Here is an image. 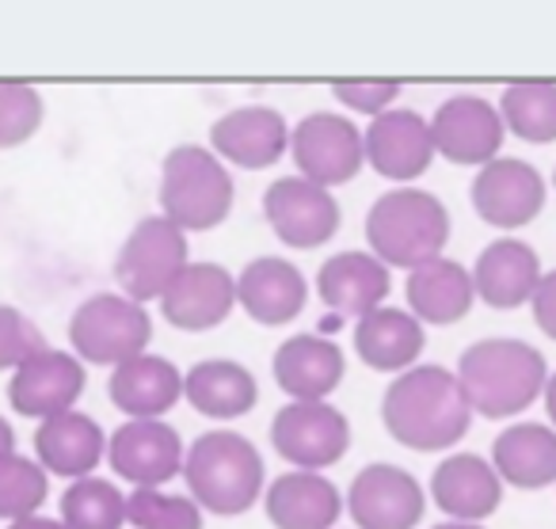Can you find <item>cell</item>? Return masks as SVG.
I'll return each instance as SVG.
<instances>
[{"mask_svg": "<svg viewBox=\"0 0 556 529\" xmlns=\"http://www.w3.org/2000/svg\"><path fill=\"white\" fill-rule=\"evenodd\" d=\"M381 423L404 450H454L472 427V407L462 381L446 366H412L381 392Z\"/></svg>", "mask_w": 556, "mask_h": 529, "instance_id": "obj_1", "label": "cell"}, {"mask_svg": "<svg viewBox=\"0 0 556 529\" xmlns=\"http://www.w3.org/2000/svg\"><path fill=\"white\" fill-rule=\"evenodd\" d=\"M187 495L202 506V514L214 518H240L255 503H263L267 491V465L252 438L240 430H206L194 442H187L184 461Z\"/></svg>", "mask_w": 556, "mask_h": 529, "instance_id": "obj_2", "label": "cell"}, {"mask_svg": "<svg viewBox=\"0 0 556 529\" xmlns=\"http://www.w3.org/2000/svg\"><path fill=\"white\" fill-rule=\"evenodd\" d=\"M457 381L469 396L472 415L484 419H510L522 415L538 396H545L548 366L545 354L526 339H477L457 358Z\"/></svg>", "mask_w": 556, "mask_h": 529, "instance_id": "obj_3", "label": "cell"}, {"mask_svg": "<svg viewBox=\"0 0 556 529\" xmlns=\"http://www.w3.org/2000/svg\"><path fill=\"white\" fill-rule=\"evenodd\" d=\"M366 244L389 270H416L450 244V210L424 187H393L366 210Z\"/></svg>", "mask_w": 556, "mask_h": 529, "instance_id": "obj_4", "label": "cell"}, {"mask_svg": "<svg viewBox=\"0 0 556 529\" xmlns=\"http://www.w3.org/2000/svg\"><path fill=\"white\" fill-rule=\"evenodd\" d=\"M156 202H161V214L184 232H210L232 214L237 184L229 164L214 149L184 141L164 156Z\"/></svg>", "mask_w": 556, "mask_h": 529, "instance_id": "obj_5", "label": "cell"}, {"mask_svg": "<svg viewBox=\"0 0 556 529\" xmlns=\"http://www.w3.org/2000/svg\"><path fill=\"white\" fill-rule=\"evenodd\" d=\"M153 343V316L141 301L115 293H92L70 316V347L88 366H123Z\"/></svg>", "mask_w": 556, "mask_h": 529, "instance_id": "obj_6", "label": "cell"}, {"mask_svg": "<svg viewBox=\"0 0 556 529\" xmlns=\"http://www.w3.org/2000/svg\"><path fill=\"white\" fill-rule=\"evenodd\" d=\"M191 263V244L179 225H172L164 214H149L126 232L123 248L115 255V278L118 290L126 298L141 301H161L172 290L179 275Z\"/></svg>", "mask_w": 556, "mask_h": 529, "instance_id": "obj_7", "label": "cell"}, {"mask_svg": "<svg viewBox=\"0 0 556 529\" xmlns=\"http://www.w3.org/2000/svg\"><path fill=\"white\" fill-rule=\"evenodd\" d=\"M270 445L290 468L328 473L351 450V419L332 400H290L270 419Z\"/></svg>", "mask_w": 556, "mask_h": 529, "instance_id": "obj_8", "label": "cell"}, {"mask_svg": "<svg viewBox=\"0 0 556 529\" xmlns=\"http://www.w3.org/2000/svg\"><path fill=\"white\" fill-rule=\"evenodd\" d=\"M290 156L298 176L336 191L351 184L366 164L363 126L343 111H309L290 130Z\"/></svg>", "mask_w": 556, "mask_h": 529, "instance_id": "obj_9", "label": "cell"}, {"mask_svg": "<svg viewBox=\"0 0 556 529\" xmlns=\"http://www.w3.org/2000/svg\"><path fill=\"white\" fill-rule=\"evenodd\" d=\"M263 222L287 248L313 252L340 232L343 210L328 187L309 184L294 172V176L270 179V187L263 191Z\"/></svg>", "mask_w": 556, "mask_h": 529, "instance_id": "obj_10", "label": "cell"}, {"mask_svg": "<svg viewBox=\"0 0 556 529\" xmlns=\"http://www.w3.org/2000/svg\"><path fill=\"white\" fill-rule=\"evenodd\" d=\"M108 461L130 488H168L184 476L187 442L168 419H126L108 438Z\"/></svg>", "mask_w": 556, "mask_h": 529, "instance_id": "obj_11", "label": "cell"}, {"mask_svg": "<svg viewBox=\"0 0 556 529\" xmlns=\"http://www.w3.org/2000/svg\"><path fill=\"white\" fill-rule=\"evenodd\" d=\"M343 499L358 529H416L427 511L424 483L393 461L358 468Z\"/></svg>", "mask_w": 556, "mask_h": 529, "instance_id": "obj_12", "label": "cell"}, {"mask_svg": "<svg viewBox=\"0 0 556 529\" xmlns=\"http://www.w3.org/2000/svg\"><path fill=\"white\" fill-rule=\"evenodd\" d=\"M431 138H434V153L446 156L450 164L484 168V164H492L500 156L507 126H503L500 108L488 103L484 96L457 92L434 108Z\"/></svg>", "mask_w": 556, "mask_h": 529, "instance_id": "obj_13", "label": "cell"}, {"mask_svg": "<svg viewBox=\"0 0 556 529\" xmlns=\"http://www.w3.org/2000/svg\"><path fill=\"white\" fill-rule=\"evenodd\" d=\"M469 202L480 222L492 229H522L545 206V179L533 164L518 161V156H495L472 176Z\"/></svg>", "mask_w": 556, "mask_h": 529, "instance_id": "obj_14", "label": "cell"}, {"mask_svg": "<svg viewBox=\"0 0 556 529\" xmlns=\"http://www.w3.org/2000/svg\"><path fill=\"white\" fill-rule=\"evenodd\" d=\"M290 130L287 115L267 103H244L214 118L210 126V149L225 164L244 172H263L278 164L290 153Z\"/></svg>", "mask_w": 556, "mask_h": 529, "instance_id": "obj_15", "label": "cell"}, {"mask_svg": "<svg viewBox=\"0 0 556 529\" xmlns=\"http://www.w3.org/2000/svg\"><path fill=\"white\" fill-rule=\"evenodd\" d=\"M80 396H85V362L73 351H58V347L31 354L9 381L12 412L35 423L77 412Z\"/></svg>", "mask_w": 556, "mask_h": 529, "instance_id": "obj_16", "label": "cell"}, {"mask_svg": "<svg viewBox=\"0 0 556 529\" xmlns=\"http://www.w3.org/2000/svg\"><path fill=\"white\" fill-rule=\"evenodd\" d=\"M156 305L176 331H187V336L214 331L237 308V275L214 260L187 263V270L172 282V290Z\"/></svg>", "mask_w": 556, "mask_h": 529, "instance_id": "obj_17", "label": "cell"}, {"mask_svg": "<svg viewBox=\"0 0 556 529\" xmlns=\"http://www.w3.org/2000/svg\"><path fill=\"white\" fill-rule=\"evenodd\" d=\"M363 141L366 164L381 179H393L401 187H412V179L424 176L434 156H439L431 138V118L408 108H393L386 115L370 118V126L363 130Z\"/></svg>", "mask_w": 556, "mask_h": 529, "instance_id": "obj_18", "label": "cell"}, {"mask_svg": "<svg viewBox=\"0 0 556 529\" xmlns=\"http://www.w3.org/2000/svg\"><path fill=\"white\" fill-rule=\"evenodd\" d=\"M389 286H393V270L370 252V248H348L336 252L332 260L320 263L317 270V298L325 301L328 316L343 324H358L370 316L374 308L386 305Z\"/></svg>", "mask_w": 556, "mask_h": 529, "instance_id": "obj_19", "label": "cell"}, {"mask_svg": "<svg viewBox=\"0 0 556 529\" xmlns=\"http://www.w3.org/2000/svg\"><path fill=\"white\" fill-rule=\"evenodd\" d=\"M237 305L260 328L294 324L309 305V278L282 255H255L237 275Z\"/></svg>", "mask_w": 556, "mask_h": 529, "instance_id": "obj_20", "label": "cell"}, {"mask_svg": "<svg viewBox=\"0 0 556 529\" xmlns=\"http://www.w3.org/2000/svg\"><path fill=\"white\" fill-rule=\"evenodd\" d=\"M343 506L348 499L332 476L302 468L278 473L263 491V514L275 529H336Z\"/></svg>", "mask_w": 556, "mask_h": 529, "instance_id": "obj_21", "label": "cell"}, {"mask_svg": "<svg viewBox=\"0 0 556 529\" xmlns=\"http://www.w3.org/2000/svg\"><path fill=\"white\" fill-rule=\"evenodd\" d=\"M431 499L450 521L480 526L503 503V480L495 465L480 453H450L431 473Z\"/></svg>", "mask_w": 556, "mask_h": 529, "instance_id": "obj_22", "label": "cell"}, {"mask_svg": "<svg viewBox=\"0 0 556 529\" xmlns=\"http://www.w3.org/2000/svg\"><path fill=\"white\" fill-rule=\"evenodd\" d=\"M270 369H275V385L290 400H328L348 377V354L336 339L302 331L278 347Z\"/></svg>", "mask_w": 556, "mask_h": 529, "instance_id": "obj_23", "label": "cell"}, {"mask_svg": "<svg viewBox=\"0 0 556 529\" xmlns=\"http://www.w3.org/2000/svg\"><path fill=\"white\" fill-rule=\"evenodd\" d=\"M108 396L126 419H164L184 400V369L164 354H138L111 369Z\"/></svg>", "mask_w": 556, "mask_h": 529, "instance_id": "obj_24", "label": "cell"}, {"mask_svg": "<svg viewBox=\"0 0 556 529\" xmlns=\"http://www.w3.org/2000/svg\"><path fill=\"white\" fill-rule=\"evenodd\" d=\"M541 260L526 240L518 237H500L477 255L472 263V286H477V301H484L488 308H510L533 301L541 286Z\"/></svg>", "mask_w": 556, "mask_h": 529, "instance_id": "obj_25", "label": "cell"}, {"mask_svg": "<svg viewBox=\"0 0 556 529\" xmlns=\"http://www.w3.org/2000/svg\"><path fill=\"white\" fill-rule=\"evenodd\" d=\"M108 438L111 434H103V427L88 412L54 415L35 430V461L50 476H62L70 483L85 480L108 457Z\"/></svg>", "mask_w": 556, "mask_h": 529, "instance_id": "obj_26", "label": "cell"}, {"mask_svg": "<svg viewBox=\"0 0 556 529\" xmlns=\"http://www.w3.org/2000/svg\"><path fill=\"white\" fill-rule=\"evenodd\" d=\"M404 298H408V313L424 328L427 324L446 328V324H457L462 316H469V308L477 305V286H472V270L465 263L439 255V260L408 270Z\"/></svg>", "mask_w": 556, "mask_h": 529, "instance_id": "obj_27", "label": "cell"}, {"mask_svg": "<svg viewBox=\"0 0 556 529\" xmlns=\"http://www.w3.org/2000/svg\"><path fill=\"white\" fill-rule=\"evenodd\" d=\"M427 347V328L408 308L381 305L355 324V351L374 374H408L419 366V354Z\"/></svg>", "mask_w": 556, "mask_h": 529, "instance_id": "obj_28", "label": "cell"}, {"mask_svg": "<svg viewBox=\"0 0 556 529\" xmlns=\"http://www.w3.org/2000/svg\"><path fill=\"white\" fill-rule=\"evenodd\" d=\"M184 400L217 423L240 419L260 400L255 374L237 358H202L184 374Z\"/></svg>", "mask_w": 556, "mask_h": 529, "instance_id": "obj_29", "label": "cell"}, {"mask_svg": "<svg viewBox=\"0 0 556 529\" xmlns=\"http://www.w3.org/2000/svg\"><path fill=\"white\" fill-rule=\"evenodd\" d=\"M503 483L541 491L556 483V430L545 423H510L492 442V457Z\"/></svg>", "mask_w": 556, "mask_h": 529, "instance_id": "obj_30", "label": "cell"}, {"mask_svg": "<svg viewBox=\"0 0 556 529\" xmlns=\"http://www.w3.org/2000/svg\"><path fill=\"white\" fill-rule=\"evenodd\" d=\"M500 115L507 134L530 146L556 141V85L548 80H522L507 85L500 96Z\"/></svg>", "mask_w": 556, "mask_h": 529, "instance_id": "obj_31", "label": "cell"}, {"mask_svg": "<svg viewBox=\"0 0 556 529\" xmlns=\"http://www.w3.org/2000/svg\"><path fill=\"white\" fill-rule=\"evenodd\" d=\"M65 529H123L126 526V491L108 476H85L62 491Z\"/></svg>", "mask_w": 556, "mask_h": 529, "instance_id": "obj_32", "label": "cell"}, {"mask_svg": "<svg viewBox=\"0 0 556 529\" xmlns=\"http://www.w3.org/2000/svg\"><path fill=\"white\" fill-rule=\"evenodd\" d=\"M50 495V473L27 453L0 457V521H24L42 511Z\"/></svg>", "mask_w": 556, "mask_h": 529, "instance_id": "obj_33", "label": "cell"}, {"mask_svg": "<svg viewBox=\"0 0 556 529\" xmlns=\"http://www.w3.org/2000/svg\"><path fill=\"white\" fill-rule=\"evenodd\" d=\"M202 506L191 495L168 488L126 491V526L130 529H202Z\"/></svg>", "mask_w": 556, "mask_h": 529, "instance_id": "obj_34", "label": "cell"}, {"mask_svg": "<svg viewBox=\"0 0 556 529\" xmlns=\"http://www.w3.org/2000/svg\"><path fill=\"white\" fill-rule=\"evenodd\" d=\"M47 103L35 85L24 80H0V153L20 149L39 134Z\"/></svg>", "mask_w": 556, "mask_h": 529, "instance_id": "obj_35", "label": "cell"}, {"mask_svg": "<svg viewBox=\"0 0 556 529\" xmlns=\"http://www.w3.org/2000/svg\"><path fill=\"white\" fill-rule=\"evenodd\" d=\"M39 351H47L39 324L16 305H0V374H16Z\"/></svg>", "mask_w": 556, "mask_h": 529, "instance_id": "obj_36", "label": "cell"}, {"mask_svg": "<svg viewBox=\"0 0 556 529\" xmlns=\"http://www.w3.org/2000/svg\"><path fill=\"white\" fill-rule=\"evenodd\" d=\"M332 100L343 108V115L355 111V115L378 118V115H386V111L396 108V100H401V85H393V80H355V85H336Z\"/></svg>", "mask_w": 556, "mask_h": 529, "instance_id": "obj_37", "label": "cell"}, {"mask_svg": "<svg viewBox=\"0 0 556 529\" xmlns=\"http://www.w3.org/2000/svg\"><path fill=\"white\" fill-rule=\"evenodd\" d=\"M530 308H533L538 328L545 331L548 339H556V270L541 275V286H538V293H533Z\"/></svg>", "mask_w": 556, "mask_h": 529, "instance_id": "obj_38", "label": "cell"}, {"mask_svg": "<svg viewBox=\"0 0 556 529\" xmlns=\"http://www.w3.org/2000/svg\"><path fill=\"white\" fill-rule=\"evenodd\" d=\"M9 529H65V526H62V518H47V514H35V518L12 521Z\"/></svg>", "mask_w": 556, "mask_h": 529, "instance_id": "obj_39", "label": "cell"}, {"mask_svg": "<svg viewBox=\"0 0 556 529\" xmlns=\"http://www.w3.org/2000/svg\"><path fill=\"white\" fill-rule=\"evenodd\" d=\"M9 453H16V430H12V423L0 415V457H9Z\"/></svg>", "mask_w": 556, "mask_h": 529, "instance_id": "obj_40", "label": "cell"}, {"mask_svg": "<svg viewBox=\"0 0 556 529\" xmlns=\"http://www.w3.org/2000/svg\"><path fill=\"white\" fill-rule=\"evenodd\" d=\"M545 412H548L553 430H556V374H548V385H545Z\"/></svg>", "mask_w": 556, "mask_h": 529, "instance_id": "obj_41", "label": "cell"}, {"mask_svg": "<svg viewBox=\"0 0 556 529\" xmlns=\"http://www.w3.org/2000/svg\"><path fill=\"white\" fill-rule=\"evenodd\" d=\"M431 529H484V526H472V521H439V526H431Z\"/></svg>", "mask_w": 556, "mask_h": 529, "instance_id": "obj_42", "label": "cell"}, {"mask_svg": "<svg viewBox=\"0 0 556 529\" xmlns=\"http://www.w3.org/2000/svg\"><path fill=\"white\" fill-rule=\"evenodd\" d=\"M553 187H556V172H553Z\"/></svg>", "mask_w": 556, "mask_h": 529, "instance_id": "obj_43", "label": "cell"}]
</instances>
